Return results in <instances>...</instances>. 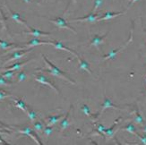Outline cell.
Wrapping results in <instances>:
<instances>
[{
	"label": "cell",
	"instance_id": "obj_1",
	"mask_svg": "<svg viewBox=\"0 0 146 145\" xmlns=\"http://www.w3.org/2000/svg\"><path fill=\"white\" fill-rule=\"evenodd\" d=\"M42 58H43L44 62H45L46 64L48 65V68H47V69H40V71L46 72V73H49V74L53 75V76H56V77H58V78H59V79L64 80V81H67V83H71V84H75V83H76L74 80H72L71 78L67 77L66 75V73H65L64 72H63V71L61 70V69H59L58 66H55V65L53 64V63L50 62L44 55H42Z\"/></svg>",
	"mask_w": 146,
	"mask_h": 145
},
{
	"label": "cell",
	"instance_id": "obj_2",
	"mask_svg": "<svg viewBox=\"0 0 146 145\" xmlns=\"http://www.w3.org/2000/svg\"><path fill=\"white\" fill-rule=\"evenodd\" d=\"M133 32H134V22H132V28H131V30H130V36H129V39H128V40L126 41L125 44H123V45L120 47V48H116V49H113L112 51H110L109 54H107V55H105L104 56V58H103V60H109V59H114L117 56V55L118 54V53H120L122 51V50L124 49V48H125L126 47H127L129 44L133 41Z\"/></svg>",
	"mask_w": 146,
	"mask_h": 145
},
{
	"label": "cell",
	"instance_id": "obj_3",
	"mask_svg": "<svg viewBox=\"0 0 146 145\" xmlns=\"http://www.w3.org/2000/svg\"><path fill=\"white\" fill-rule=\"evenodd\" d=\"M100 107H101V108H100V110L98 113H96V114H94V115H93V119H96L97 117H99L104 112V110L107 109H117V110H123L122 108H120V107L115 105V104H114L108 97H104L103 103L101 104Z\"/></svg>",
	"mask_w": 146,
	"mask_h": 145
},
{
	"label": "cell",
	"instance_id": "obj_4",
	"mask_svg": "<svg viewBox=\"0 0 146 145\" xmlns=\"http://www.w3.org/2000/svg\"><path fill=\"white\" fill-rule=\"evenodd\" d=\"M48 21H49L50 23H54L58 29H66V30H71L72 32H74V34H76V30H74L73 27H71L70 25H68V24H67L66 21L65 20L64 18H62V17H56V18H55V19H48Z\"/></svg>",
	"mask_w": 146,
	"mask_h": 145
},
{
	"label": "cell",
	"instance_id": "obj_5",
	"mask_svg": "<svg viewBox=\"0 0 146 145\" xmlns=\"http://www.w3.org/2000/svg\"><path fill=\"white\" fill-rule=\"evenodd\" d=\"M33 77H34V80L36 81H38L39 83H40V84H43V85H47V86H48V87H50L51 89H53L56 93L58 94H59L60 93V91H59V90L56 88L51 81H50L45 75H43L42 73H39V74H34L33 75Z\"/></svg>",
	"mask_w": 146,
	"mask_h": 145
},
{
	"label": "cell",
	"instance_id": "obj_6",
	"mask_svg": "<svg viewBox=\"0 0 146 145\" xmlns=\"http://www.w3.org/2000/svg\"><path fill=\"white\" fill-rule=\"evenodd\" d=\"M108 35H109V31L106 32L105 34H103L102 36H100L99 34H94L92 37V39L90 40V43H89L87 46L88 47H95V48H99L101 44L104 43V41L106 40V38L108 37Z\"/></svg>",
	"mask_w": 146,
	"mask_h": 145
},
{
	"label": "cell",
	"instance_id": "obj_7",
	"mask_svg": "<svg viewBox=\"0 0 146 145\" xmlns=\"http://www.w3.org/2000/svg\"><path fill=\"white\" fill-rule=\"evenodd\" d=\"M31 48H27V49H18L17 51H15V52H14L12 55H11V56L9 58V59L8 60H6L5 63H4V65H8L9 63H11V62H13V61H15V60H18V59H20V58H23V56H25V55H27L28 53H30V52H31Z\"/></svg>",
	"mask_w": 146,
	"mask_h": 145
},
{
	"label": "cell",
	"instance_id": "obj_8",
	"mask_svg": "<svg viewBox=\"0 0 146 145\" xmlns=\"http://www.w3.org/2000/svg\"><path fill=\"white\" fill-rule=\"evenodd\" d=\"M17 133L23 134V135H27L29 137H31L37 144H42V142H40V140L39 139V135H37V134L35 133V130H31L29 126L24 127L23 129H20L17 131Z\"/></svg>",
	"mask_w": 146,
	"mask_h": 145
},
{
	"label": "cell",
	"instance_id": "obj_9",
	"mask_svg": "<svg viewBox=\"0 0 146 145\" xmlns=\"http://www.w3.org/2000/svg\"><path fill=\"white\" fill-rule=\"evenodd\" d=\"M101 15H98V14H94V13H90L88 15L86 16H84V17H79V18H74V19H72L69 22H87V23H95L97 22L98 19L100 17Z\"/></svg>",
	"mask_w": 146,
	"mask_h": 145
},
{
	"label": "cell",
	"instance_id": "obj_10",
	"mask_svg": "<svg viewBox=\"0 0 146 145\" xmlns=\"http://www.w3.org/2000/svg\"><path fill=\"white\" fill-rule=\"evenodd\" d=\"M29 29L28 31H23V34H28V35H31L35 38L38 37H48L51 35V32H46V31H43V30H37L34 29L33 27H31L30 25L27 27Z\"/></svg>",
	"mask_w": 146,
	"mask_h": 145
},
{
	"label": "cell",
	"instance_id": "obj_11",
	"mask_svg": "<svg viewBox=\"0 0 146 145\" xmlns=\"http://www.w3.org/2000/svg\"><path fill=\"white\" fill-rule=\"evenodd\" d=\"M4 5H5V7L6 8V10L8 11V13L10 14V17L13 19L14 21H15L17 23H20V24H23V25H24V26H26V27H28L29 25H28V23H26V21H24L23 19L20 16V15L18 14V13H16V12H14L13 10H11L9 7H8V5H6L5 3L4 4Z\"/></svg>",
	"mask_w": 146,
	"mask_h": 145
},
{
	"label": "cell",
	"instance_id": "obj_12",
	"mask_svg": "<svg viewBox=\"0 0 146 145\" xmlns=\"http://www.w3.org/2000/svg\"><path fill=\"white\" fill-rule=\"evenodd\" d=\"M49 45L53 46V47H54L55 48H56V49H60V50H65V51H67V52H69V53L73 54L74 56H75L76 55H77V52H75L74 50H73V49H71V48H69L66 47L61 41H56V40L49 41Z\"/></svg>",
	"mask_w": 146,
	"mask_h": 145
},
{
	"label": "cell",
	"instance_id": "obj_13",
	"mask_svg": "<svg viewBox=\"0 0 146 145\" xmlns=\"http://www.w3.org/2000/svg\"><path fill=\"white\" fill-rule=\"evenodd\" d=\"M121 117H119L117 119H116L115 122H114V124L111 125V126L110 128H106V130L104 131V134H105V137H106V139L107 140H109V139H111V138H113L114 134H115L116 133V130L115 128L117 127V124L119 123V121L121 120Z\"/></svg>",
	"mask_w": 146,
	"mask_h": 145
},
{
	"label": "cell",
	"instance_id": "obj_14",
	"mask_svg": "<svg viewBox=\"0 0 146 145\" xmlns=\"http://www.w3.org/2000/svg\"><path fill=\"white\" fill-rule=\"evenodd\" d=\"M40 45H49V41H45V40H40L39 39H33L30 40L29 42L23 44V48H31L35 46H40Z\"/></svg>",
	"mask_w": 146,
	"mask_h": 145
},
{
	"label": "cell",
	"instance_id": "obj_15",
	"mask_svg": "<svg viewBox=\"0 0 146 145\" xmlns=\"http://www.w3.org/2000/svg\"><path fill=\"white\" fill-rule=\"evenodd\" d=\"M72 109H73V106L71 105L70 109H69L67 113L65 115V117L60 120V124H59V130H60V132L65 131L69 126V125H70V124H69V116H70V113H71Z\"/></svg>",
	"mask_w": 146,
	"mask_h": 145
},
{
	"label": "cell",
	"instance_id": "obj_16",
	"mask_svg": "<svg viewBox=\"0 0 146 145\" xmlns=\"http://www.w3.org/2000/svg\"><path fill=\"white\" fill-rule=\"evenodd\" d=\"M125 12H107L105 14H103L101 15L97 22H101V21H107V20H110V19H113V18H116L119 15H124Z\"/></svg>",
	"mask_w": 146,
	"mask_h": 145
},
{
	"label": "cell",
	"instance_id": "obj_17",
	"mask_svg": "<svg viewBox=\"0 0 146 145\" xmlns=\"http://www.w3.org/2000/svg\"><path fill=\"white\" fill-rule=\"evenodd\" d=\"M33 59H28L24 62H17L15 64H14L13 66H5L3 68V71H10V70H16V71H19V70H22V68L25 66L27 65L28 63H30L31 61H33Z\"/></svg>",
	"mask_w": 146,
	"mask_h": 145
},
{
	"label": "cell",
	"instance_id": "obj_18",
	"mask_svg": "<svg viewBox=\"0 0 146 145\" xmlns=\"http://www.w3.org/2000/svg\"><path fill=\"white\" fill-rule=\"evenodd\" d=\"M64 117H65L64 114H61V115H58V116H50V117H48L45 118L46 125H50V126H53L55 124L59 122Z\"/></svg>",
	"mask_w": 146,
	"mask_h": 145
},
{
	"label": "cell",
	"instance_id": "obj_19",
	"mask_svg": "<svg viewBox=\"0 0 146 145\" xmlns=\"http://www.w3.org/2000/svg\"><path fill=\"white\" fill-rule=\"evenodd\" d=\"M75 58H77V59H78V64H79V68L80 69H82V70H84V71L88 72L89 73H92V70L90 69L89 64H88V63L84 58H81L80 55L78 53H77V55L75 56Z\"/></svg>",
	"mask_w": 146,
	"mask_h": 145
},
{
	"label": "cell",
	"instance_id": "obj_20",
	"mask_svg": "<svg viewBox=\"0 0 146 145\" xmlns=\"http://www.w3.org/2000/svg\"><path fill=\"white\" fill-rule=\"evenodd\" d=\"M134 121L135 124H140V125H142V124H144V119H143V117H142V115L140 114V112H139V109H138V107H137V105L135 106V117H134Z\"/></svg>",
	"mask_w": 146,
	"mask_h": 145
},
{
	"label": "cell",
	"instance_id": "obj_21",
	"mask_svg": "<svg viewBox=\"0 0 146 145\" xmlns=\"http://www.w3.org/2000/svg\"><path fill=\"white\" fill-rule=\"evenodd\" d=\"M19 46H22V45H19V44L16 43H9L7 41H5V40H0V48L1 49H12L14 48L19 47Z\"/></svg>",
	"mask_w": 146,
	"mask_h": 145
},
{
	"label": "cell",
	"instance_id": "obj_22",
	"mask_svg": "<svg viewBox=\"0 0 146 145\" xmlns=\"http://www.w3.org/2000/svg\"><path fill=\"white\" fill-rule=\"evenodd\" d=\"M13 100H14V101L15 102V108L20 109L23 112H26V109H27L28 106L26 105V103H25L22 99H14Z\"/></svg>",
	"mask_w": 146,
	"mask_h": 145
},
{
	"label": "cell",
	"instance_id": "obj_23",
	"mask_svg": "<svg viewBox=\"0 0 146 145\" xmlns=\"http://www.w3.org/2000/svg\"><path fill=\"white\" fill-rule=\"evenodd\" d=\"M25 113L27 114L28 117L30 118V120L33 123L35 122L36 120H38V114L33 109H31L29 106L27 107V109H26V112H25Z\"/></svg>",
	"mask_w": 146,
	"mask_h": 145
},
{
	"label": "cell",
	"instance_id": "obj_24",
	"mask_svg": "<svg viewBox=\"0 0 146 145\" xmlns=\"http://www.w3.org/2000/svg\"><path fill=\"white\" fill-rule=\"evenodd\" d=\"M122 131H126V132H128V133L132 134H134V135H137V132H136V128L135 126V124H133V123H129L128 124H126L125 126L122 127L121 128Z\"/></svg>",
	"mask_w": 146,
	"mask_h": 145
},
{
	"label": "cell",
	"instance_id": "obj_25",
	"mask_svg": "<svg viewBox=\"0 0 146 145\" xmlns=\"http://www.w3.org/2000/svg\"><path fill=\"white\" fill-rule=\"evenodd\" d=\"M17 73V71L16 70H10V71H5V72H3L2 73H1V75L4 77V78H5L6 80H8V81H10L13 77L15 76V74Z\"/></svg>",
	"mask_w": 146,
	"mask_h": 145
},
{
	"label": "cell",
	"instance_id": "obj_26",
	"mask_svg": "<svg viewBox=\"0 0 146 145\" xmlns=\"http://www.w3.org/2000/svg\"><path fill=\"white\" fill-rule=\"evenodd\" d=\"M33 128L37 133H42V131L44 129V124L40 121L36 120L35 122H33Z\"/></svg>",
	"mask_w": 146,
	"mask_h": 145
},
{
	"label": "cell",
	"instance_id": "obj_27",
	"mask_svg": "<svg viewBox=\"0 0 146 145\" xmlns=\"http://www.w3.org/2000/svg\"><path fill=\"white\" fill-rule=\"evenodd\" d=\"M81 110L82 111V113H84V115L88 116L89 117H91V118H93V115H94V114H92V111H91V109H89V107H88L86 104H84V105L82 106Z\"/></svg>",
	"mask_w": 146,
	"mask_h": 145
},
{
	"label": "cell",
	"instance_id": "obj_28",
	"mask_svg": "<svg viewBox=\"0 0 146 145\" xmlns=\"http://www.w3.org/2000/svg\"><path fill=\"white\" fill-rule=\"evenodd\" d=\"M16 78H17V83H21V81H23L27 79V75L23 70H20V72H18L16 74Z\"/></svg>",
	"mask_w": 146,
	"mask_h": 145
},
{
	"label": "cell",
	"instance_id": "obj_29",
	"mask_svg": "<svg viewBox=\"0 0 146 145\" xmlns=\"http://www.w3.org/2000/svg\"><path fill=\"white\" fill-rule=\"evenodd\" d=\"M42 133H43V134L45 135V136L48 137L50 134H51L53 133V127H52V126H50V125H46V126L44 127V129H43V131H42Z\"/></svg>",
	"mask_w": 146,
	"mask_h": 145
},
{
	"label": "cell",
	"instance_id": "obj_30",
	"mask_svg": "<svg viewBox=\"0 0 146 145\" xmlns=\"http://www.w3.org/2000/svg\"><path fill=\"white\" fill-rule=\"evenodd\" d=\"M103 0H94V3H93V8L92 10V13H95L96 12L100 6L102 5Z\"/></svg>",
	"mask_w": 146,
	"mask_h": 145
},
{
	"label": "cell",
	"instance_id": "obj_31",
	"mask_svg": "<svg viewBox=\"0 0 146 145\" xmlns=\"http://www.w3.org/2000/svg\"><path fill=\"white\" fill-rule=\"evenodd\" d=\"M12 84H13V83L11 81L6 80L0 74V86H11Z\"/></svg>",
	"mask_w": 146,
	"mask_h": 145
},
{
	"label": "cell",
	"instance_id": "obj_32",
	"mask_svg": "<svg viewBox=\"0 0 146 145\" xmlns=\"http://www.w3.org/2000/svg\"><path fill=\"white\" fill-rule=\"evenodd\" d=\"M14 95L5 91H0V100L5 99H7V98H13Z\"/></svg>",
	"mask_w": 146,
	"mask_h": 145
},
{
	"label": "cell",
	"instance_id": "obj_33",
	"mask_svg": "<svg viewBox=\"0 0 146 145\" xmlns=\"http://www.w3.org/2000/svg\"><path fill=\"white\" fill-rule=\"evenodd\" d=\"M95 124H96V126H95V129H97L100 132V133L104 134V131L106 130V127L104 126V125L102 124H96V123H95Z\"/></svg>",
	"mask_w": 146,
	"mask_h": 145
},
{
	"label": "cell",
	"instance_id": "obj_34",
	"mask_svg": "<svg viewBox=\"0 0 146 145\" xmlns=\"http://www.w3.org/2000/svg\"><path fill=\"white\" fill-rule=\"evenodd\" d=\"M136 136L139 138V139H140V142H141L143 144H145V145H146V135H140V134H138Z\"/></svg>",
	"mask_w": 146,
	"mask_h": 145
},
{
	"label": "cell",
	"instance_id": "obj_35",
	"mask_svg": "<svg viewBox=\"0 0 146 145\" xmlns=\"http://www.w3.org/2000/svg\"><path fill=\"white\" fill-rule=\"evenodd\" d=\"M138 0H130V2H129V4H128V7H130V6L134 4V3H135V2H137Z\"/></svg>",
	"mask_w": 146,
	"mask_h": 145
},
{
	"label": "cell",
	"instance_id": "obj_36",
	"mask_svg": "<svg viewBox=\"0 0 146 145\" xmlns=\"http://www.w3.org/2000/svg\"><path fill=\"white\" fill-rule=\"evenodd\" d=\"M0 144H8L7 142H6L5 141H4L1 137H0Z\"/></svg>",
	"mask_w": 146,
	"mask_h": 145
},
{
	"label": "cell",
	"instance_id": "obj_37",
	"mask_svg": "<svg viewBox=\"0 0 146 145\" xmlns=\"http://www.w3.org/2000/svg\"><path fill=\"white\" fill-rule=\"evenodd\" d=\"M142 132H143V133H146V124L142 128Z\"/></svg>",
	"mask_w": 146,
	"mask_h": 145
},
{
	"label": "cell",
	"instance_id": "obj_38",
	"mask_svg": "<svg viewBox=\"0 0 146 145\" xmlns=\"http://www.w3.org/2000/svg\"><path fill=\"white\" fill-rule=\"evenodd\" d=\"M23 2H25V3H27V4H29V3H31L33 0H23Z\"/></svg>",
	"mask_w": 146,
	"mask_h": 145
},
{
	"label": "cell",
	"instance_id": "obj_39",
	"mask_svg": "<svg viewBox=\"0 0 146 145\" xmlns=\"http://www.w3.org/2000/svg\"><path fill=\"white\" fill-rule=\"evenodd\" d=\"M5 132H3V131H0V134H4Z\"/></svg>",
	"mask_w": 146,
	"mask_h": 145
},
{
	"label": "cell",
	"instance_id": "obj_40",
	"mask_svg": "<svg viewBox=\"0 0 146 145\" xmlns=\"http://www.w3.org/2000/svg\"><path fill=\"white\" fill-rule=\"evenodd\" d=\"M0 91H4V90L2 89V88H0Z\"/></svg>",
	"mask_w": 146,
	"mask_h": 145
},
{
	"label": "cell",
	"instance_id": "obj_41",
	"mask_svg": "<svg viewBox=\"0 0 146 145\" xmlns=\"http://www.w3.org/2000/svg\"><path fill=\"white\" fill-rule=\"evenodd\" d=\"M144 31H145V32H146V29H144Z\"/></svg>",
	"mask_w": 146,
	"mask_h": 145
},
{
	"label": "cell",
	"instance_id": "obj_42",
	"mask_svg": "<svg viewBox=\"0 0 146 145\" xmlns=\"http://www.w3.org/2000/svg\"><path fill=\"white\" fill-rule=\"evenodd\" d=\"M145 83H146V80H145Z\"/></svg>",
	"mask_w": 146,
	"mask_h": 145
}]
</instances>
